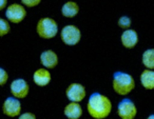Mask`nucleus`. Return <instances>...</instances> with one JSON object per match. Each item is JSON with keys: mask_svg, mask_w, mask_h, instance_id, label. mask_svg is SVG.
<instances>
[{"mask_svg": "<svg viewBox=\"0 0 154 119\" xmlns=\"http://www.w3.org/2000/svg\"><path fill=\"white\" fill-rule=\"evenodd\" d=\"M147 119H154V114H152V115H150L149 117H148Z\"/></svg>", "mask_w": 154, "mask_h": 119, "instance_id": "23", "label": "nucleus"}, {"mask_svg": "<svg viewBox=\"0 0 154 119\" xmlns=\"http://www.w3.org/2000/svg\"><path fill=\"white\" fill-rule=\"evenodd\" d=\"M87 95L86 89L80 83H71L66 90V96L70 101L72 102H80L85 99Z\"/></svg>", "mask_w": 154, "mask_h": 119, "instance_id": "7", "label": "nucleus"}, {"mask_svg": "<svg viewBox=\"0 0 154 119\" xmlns=\"http://www.w3.org/2000/svg\"><path fill=\"white\" fill-rule=\"evenodd\" d=\"M60 36H61V40L63 41L64 44L73 47L80 41L82 33L77 26H73V24H69V26H63L61 33H60Z\"/></svg>", "mask_w": 154, "mask_h": 119, "instance_id": "4", "label": "nucleus"}, {"mask_svg": "<svg viewBox=\"0 0 154 119\" xmlns=\"http://www.w3.org/2000/svg\"><path fill=\"white\" fill-rule=\"evenodd\" d=\"M88 113L94 119H105L111 114L112 102L107 96L93 93L88 101Z\"/></svg>", "mask_w": 154, "mask_h": 119, "instance_id": "1", "label": "nucleus"}, {"mask_svg": "<svg viewBox=\"0 0 154 119\" xmlns=\"http://www.w3.org/2000/svg\"><path fill=\"white\" fill-rule=\"evenodd\" d=\"M8 79H9V75H8L7 71L3 70L2 68H0V87H2L7 83Z\"/></svg>", "mask_w": 154, "mask_h": 119, "instance_id": "19", "label": "nucleus"}, {"mask_svg": "<svg viewBox=\"0 0 154 119\" xmlns=\"http://www.w3.org/2000/svg\"><path fill=\"white\" fill-rule=\"evenodd\" d=\"M41 0H21V2L23 5L28 8H34L40 3Z\"/></svg>", "mask_w": 154, "mask_h": 119, "instance_id": "20", "label": "nucleus"}, {"mask_svg": "<svg viewBox=\"0 0 154 119\" xmlns=\"http://www.w3.org/2000/svg\"><path fill=\"white\" fill-rule=\"evenodd\" d=\"M18 119H36V116H35L33 113H30V112H26V113H23L21 114Z\"/></svg>", "mask_w": 154, "mask_h": 119, "instance_id": "21", "label": "nucleus"}, {"mask_svg": "<svg viewBox=\"0 0 154 119\" xmlns=\"http://www.w3.org/2000/svg\"><path fill=\"white\" fill-rule=\"evenodd\" d=\"M10 31H11V26H10L9 21L3 18H0V37L9 34Z\"/></svg>", "mask_w": 154, "mask_h": 119, "instance_id": "17", "label": "nucleus"}, {"mask_svg": "<svg viewBox=\"0 0 154 119\" xmlns=\"http://www.w3.org/2000/svg\"><path fill=\"white\" fill-rule=\"evenodd\" d=\"M8 0H0V11H2L7 8Z\"/></svg>", "mask_w": 154, "mask_h": 119, "instance_id": "22", "label": "nucleus"}, {"mask_svg": "<svg viewBox=\"0 0 154 119\" xmlns=\"http://www.w3.org/2000/svg\"><path fill=\"white\" fill-rule=\"evenodd\" d=\"M40 63L45 69H54L58 63V57L52 50H47L40 55Z\"/></svg>", "mask_w": 154, "mask_h": 119, "instance_id": "10", "label": "nucleus"}, {"mask_svg": "<svg viewBox=\"0 0 154 119\" xmlns=\"http://www.w3.org/2000/svg\"><path fill=\"white\" fill-rule=\"evenodd\" d=\"M63 113L69 119H79L82 115V108L78 102H71L66 105Z\"/></svg>", "mask_w": 154, "mask_h": 119, "instance_id": "13", "label": "nucleus"}, {"mask_svg": "<svg viewBox=\"0 0 154 119\" xmlns=\"http://www.w3.org/2000/svg\"><path fill=\"white\" fill-rule=\"evenodd\" d=\"M26 16V10L23 5L13 3L7 8L5 11V17L12 23H20Z\"/></svg>", "mask_w": 154, "mask_h": 119, "instance_id": "5", "label": "nucleus"}, {"mask_svg": "<svg viewBox=\"0 0 154 119\" xmlns=\"http://www.w3.org/2000/svg\"><path fill=\"white\" fill-rule=\"evenodd\" d=\"M140 82L146 90H154V71L149 69L143 71L140 74Z\"/></svg>", "mask_w": 154, "mask_h": 119, "instance_id": "14", "label": "nucleus"}, {"mask_svg": "<svg viewBox=\"0 0 154 119\" xmlns=\"http://www.w3.org/2000/svg\"><path fill=\"white\" fill-rule=\"evenodd\" d=\"M138 42V35L134 30H125L122 34V43L127 49H133Z\"/></svg>", "mask_w": 154, "mask_h": 119, "instance_id": "11", "label": "nucleus"}, {"mask_svg": "<svg viewBox=\"0 0 154 119\" xmlns=\"http://www.w3.org/2000/svg\"><path fill=\"white\" fill-rule=\"evenodd\" d=\"M79 12V7L74 1H68L66 2L61 8V13L64 17L66 18H73L78 14Z\"/></svg>", "mask_w": 154, "mask_h": 119, "instance_id": "15", "label": "nucleus"}, {"mask_svg": "<svg viewBox=\"0 0 154 119\" xmlns=\"http://www.w3.org/2000/svg\"><path fill=\"white\" fill-rule=\"evenodd\" d=\"M131 23H132V21H131L130 17H128V16H122L118 20V26L120 29H124V30H129L131 26Z\"/></svg>", "mask_w": 154, "mask_h": 119, "instance_id": "18", "label": "nucleus"}, {"mask_svg": "<svg viewBox=\"0 0 154 119\" xmlns=\"http://www.w3.org/2000/svg\"><path fill=\"white\" fill-rule=\"evenodd\" d=\"M37 34L43 39H52L58 33V24L54 19L50 17L41 18L36 26Z\"/></svg>", "mask_w": 154, "mask_h": 119, "instance_id": "3", "label": "nucleus"}, {"mask_svg": "<svg viewBox=\"0 0 154 119\" xmlns=\"http://www.w3.org/2000/svg\"><path fill=\"white\" fill-rule=\"evenodd\" d=\"M141 61L147 69L154 71V49H148L143 52Z\"/></svg>", "mask_w": 154, "mask_h": 119, "instance_id": "16", "label": "nucleus"}, {"mask_svg": "<svg viewBox=\"0 0 154 119\" xmlns=\"http://www.w3.org/2000/svg\"><path fill=\"white\" fill-rule=\"evenodd\" d=\"M113 90L118 95H128L134 90L135 81L133 77L128 73L116 72L113 75Z\"/></svg>", "mask_w": 154, "mask_h": 119, "instance_id": "2", "label": "nucleus"}, {"mask_svg": "<svg viewBox=\"0 0 154 119\" xmlns=\"http://www.w3.org/2000/svg\"><path fill=\"white\" fill-rule=\"evenodd\" d=\"M51 73L47 69H38L33 74V80L38 87H45L51 82Z\"/></svg>", "mask_w": 154, "mask_h": 119, "instance_id": "12", "label": "nucleus"}, {"mask_svg": "<svg viewBox=\"0 0 154 119\" xmlns=\"http://www.w3.org/2000/svg\"><path fill=\"white\" fill-rule=\"evenodd\" d=\"M29 91H30V85L24 79H15L11 83V93L13 97L17 98V99L26 98L29 94Z\"/></svg>", "mask_w": 154, "mask_h": 119, "instance_id": "9", "label": "nucleus"}, {"mask_svg": "<svg viewBox=\"0 0 154 119\" xmlns=\"http://www.w3.org/2000/svg\"><path fill=\"white\" fill-rule=\"evenodd\" d=\"M117 114L122 119H134L137 114L136 105L131 99L125 98L118 104Z\"/></svg>", "mask_w": 154, "mask_h": 119, "instance_id": "6", "label": "nucleus"}, {"mask_svg": "<svg viewBox=\"0 0 154 119\" xmlns=\"http://www.w3.org/2000/svg\"><path fill=\"white\" fill-rule=\"evenodd\" d=\"M2 112L9 117H17L21 113V103L15 97H8L2 104Z\"/></svg>", "mask_w": 154, "mask_h": 119, "instance_id": "8", "label": "nucleus"}]
</instances>
